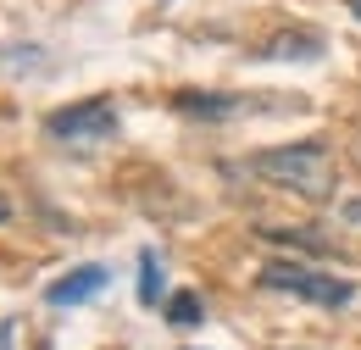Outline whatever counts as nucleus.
Masks as SVG:
<instances>
[{
  "label": "nucleus",
  "mask_w": 361,
  "mask_h": 350,
  "mask_svg": "<svg viewBox=\"0 0 361 350\" xmlns=\"http://www.w3.org/2000/svg\"><path fill=\"white\" fill-rule=\"evenodd\" d=\"M262 289L272 295H295L306 306H322V311H339L356 301V284L350 278H334L322 267H306V262H267L262 267Z\"/></svg>",
  "instance_id": "f03ea898"
},
{
  "label": "nucleus",
  "mask_w": 361,
  "mask_h": 350,
  "mask_svg": "<svg viewBox=\"0 0 361 350\" xmlns=\"http://www.w3.org/2000/svg\"><path fill=\"white\" fill-rule=\"evenodd\" d=\"M245 173L272 183V189H289L300 200H328L334 195V156L322 139H300V145H272V150H256L245 162Z\"/></svg>",
  "instance_id": "f257e3e1"
},
{
  "label": "nucleus",
  "mask_w": 361,
  "mask_h": 350,
  "mask_svg": "<svg viewBox=\"0 0 361 350\" xmlns=\"http://www.w3.org/2000/svg\"><path fill=\"white\" fill-rule=\"evenodd\" d=\"M267 95H200V89H183L173 95L183 117H200V123H228V117H256V111H272V106H256Z\"/></svg>",
  "instance_id": "20e7f679"
},
{
  "label": "nucleus",
  "mask_w": 361,
  "mask_h": 350,
  "mask_svg": "<svg viewBox=\"0 0 361 350\" xmlns=\"http://www.w3.org/2000/svg\"><path fill=\"white\" fill-rule=\"evenodd\" d=\"M45 133L56 145H73V150H94L117 133V100L111 95H90V100H73L61 111L45 117Z\"/></svg>",
  "instance_id": "7ed1b4c3"
},
{
  "label": "nucleus",
  "mask_w": 361,
  "mask_h": 350,
  "mask_svg": "<svg viewBox=\"0 0 361 350\" xmlns=\"http://www.w3.org/2000/svg\"><path fill=\"white\" fill-rule=\"evenodd\" d=\"M6 217H11V206H0V222H6Z\"/></svg>",
  "instance_id": "9b49d317"
},
{
  "label": "nucleus",
  "mask_w": 361,
  "mask_h": 350,
  "mask_svg": "<svg viewBox=\"0 0 361 350\" xmlns=\"http://www.w3.org/2000/svg\"><path fill=\"white\" fill-rule=\"evenodd\" d=\"M295 50L317 56V50H322V40H317V34H283V40H272V44H267V56H295Z\"/></svg>",
  "instance_id": "6e6552de"
},
{
  "label": "nucleus",
  "mask_w": 361,
  "mask_h": 350,
  "mask_svg": "<svg viewBox=\"0 0 361 350\" xmlns=\"http://www.w3.org/2000/svg\"><path fill=\"white\" fill-rule=\"evenodd\" d=\"M161 317H167V328H200V322H206V301H200V289H178V295H167V301H161Z\"/></svg>",
  "instance_id": "423d86ee"
},
{
  "label": "nucleus",
  "mask_w": 361,
  "mask_h": 350,
  "mask_svg": "<svg viewBox=\"0 0 361 350\" xmlns=\"http://www.w3.org/2000/svg\"><path fill=\"white\" fill-rule=\"evenodd\" d=\"M106 284H111V267L84 262V267H73V272H61V278L45 289V301L50 306H84V301H94Z\"/></svg>",
  "instance_id": "39448f33"
},
{
  "label": "nucleus",
  "mask_w": 361,
  "mask_h": 350,
  "mask_svg": "<svg viewBox=\"0 0 361 350\" xmlns=\"http://www.w3.org/2000/svg\"><path fill=\"white\" fill-rule=\"evenodd\" d=\"M345 11H350V17L361 23V0H345Z\"/></svg>",
  "instance_id": "9d476101"
},
{
  "label": "nucleus",
  "mask_w": 361,
  "mask_h": 350,
  "mask_svg": "<svg viewBox=\"0 0 361 350\" xmlns=\"http://www.w3.org/2000/svg\"><path fill=\"white\" fill-rule=\"evenodd\" d=\"M156 301H167V272L156 251H139V306H156Z\"/></svg>",
  "instance_id": "0eeeda50"
},
{
  "label": "nucleus",
  "mask_w": 361,
  "mask_h": 350,
  "mask_svg": "<svg viewBox=\"0 0 361 350\" xmlns=\"http://www.w3.org/2000/svg\"><path fill=\"white\" fill-rule=\"evenodd\" d=\"M345 222H356V228H361V195H350V200H345Z\"/></svg>",
  "instance_id": "1a4fd4ad"
}]
</instances>
